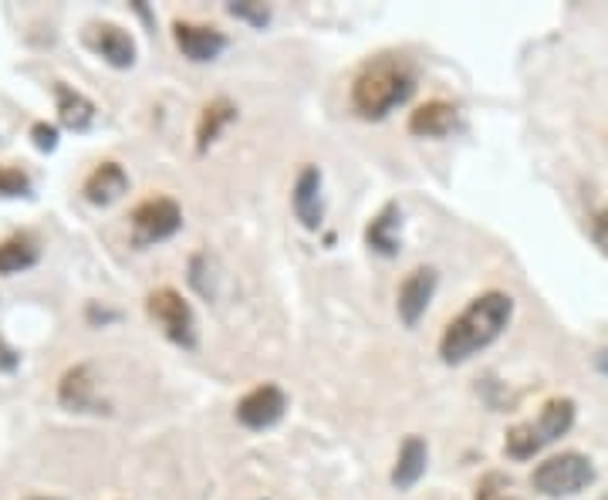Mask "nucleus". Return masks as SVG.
Listing matches in <instances>:
<instances>
[{"mask_svg": "<svg viewBox=\"0 0 608 500\" xmlns=\"http://www.w3.org/2000/svg\"><path fill=\"white\" fill-rule=\"evenodd\" d=\"M58 403L72 413H108V403L98 396V382L92 375V365L78 362L72 365L58 382Z\"/></svg>", "mask_w": 608, "mask_h": 500, "instance_id": "nucleus-11", "label": "nucleus"}, {"mask_svg": "<svg viewBox=\"0 0 608 500\" xmlns=\"http://www.w3.org/2000/svg\"><path fill=\"white\" fill-rule=\"evenodd\" d=\"M591 483H595V467L585 454H575V450L547 457L531 474V487L544 497H575Z\"/></svg>", "mask_w": 608, "mask_h": 500, "instance_id": "nucleus-4", "label": "nucleus"}, {"mask_svg": "<svg viewBox=\"0 0 608 500\" xmlns=\"http://www.w3.org/2000/svg\"><path fill=\"white\" fill-rule=\"evenodd\" d=\"M180 227H183V210L173 196H149L132 210V241H136V247L170 241Z\"/></svg>", "mask_w": 608, "mask_h": 500, "instance_id": "nucleus-6", "label": "nucleus"}, {"mask_svg": "<svg viewBox=\"0 0 608 500\" xmlns=\"http://www.w3.org/2000/svg\"><path fill=\"white\" fill-rule=\"evenodd\" d=\"M457 105L444 102V98H433L426 105H419L416 113H409V132L419 139H444L454 132L457 126Z\"/></svg>", "mask_w": 608, "mask_h": 500, "instance_id": "nucleus-15", "label": "nucleus"}, {"mask_svg": "<svg viewBox=\"0 0 608 500\" xmlns=\"http://www.w3.org/2000/svg\"><path fill=\"white\" fill-rule=\"evenodd\" d=\"M149 318L162 328V336L180 349H196V315L177 288H156L146 298Z\"/></svg>", "mask_w": 608, "mask_h": 500, "instance_id": "nucleus-5", "label": "nucleus"}, {"mask_svg": "<svg viewBox=\"0 0 608 500\" xmlns=\"http://www.w3.org/2000/svg\"><path fill=\"white\" fill-rule=\"evenodd\" d=\"M31 500H54V497H31Z\"/></svg>", "mask_w": 608, "mask_h": 500, "instance_id": "nucleus-27", "label": "nucleus"}, {"mask_svg": "<svg viewBox=\"0 0 608 500\" xmlns=\"http://www.w3.org/2000/svg\"><path fill=\"white\" fill-rule=\"evenodd\" d=\"M54 102H58V119H62L65 129H72V132L92 129L98 108L88 95H82L78 88H72L65 82H54Z\"/></svg>", "mask_w": 608, "mask_h": 500, "instance_id": "nucleus-16", "label": "nucleus"}, {"mask_svg": "<svg viewBox=\"0 0 608 500\" xmlns=\"http://www.w3.org/2000/svg\"><path fill=\"white\" fill-rule=\"evenodd\" d=\"M436 288H439V270L436 267H416L403 277L399 295H396V311H399L406 328L419 325V318L426 315Z\"/></svg>", "mask_w": 608, "mask_h": 500, "instance_id": "nucleus-8", "label": "nucleus"}, {"mask_svg": "<svg viewBox=\"0 0 608 500\" xmlns=\"http://www.w3.org/2000/svg\"><path fill=\"white\" fill-rule=\"evenodd\" d=\"M514 318V298L504 291H483L473 298L444 331L439 339V359L447 365H463L487 345L504 336V328Z\"/></svg>", "mask_w": 608, "mask_h": 500, "instance_id": "nucleus-1", "label": "nucleus"}, {"mask_svg": "<svg viewBox=\"0 0 608 500\" xmlns=\"http://www.w3.org/2000/svg\"><path fill=\"white\" fill-rule=\"evenodd\" d=\"M85 44L113 68H132L136 65V41L126 28L113 21H95L85 28Z\"/></svg>", "mask_w": 608, "mask_h": 500, "instance_id": "nucleus-7", "label": "nucleus"}, {"mask_svg": "<svg viewBox=\"0 0 608 500\" xmlns=\"http://www.w3.org/2000/svg\"><path fill=\"white\" fill-rule=\"evenodd\" d=\"M38 264V244L24 234L0 241V274H21Z\"/></svg>", "mask_w": 608, "mask_h": 500, "instance_id": "nucleus-19", "label": "nucleus"}, {"mask_svg": "<svg viewBox=\"0 0 608 500\" xmlns=\"http://www.w3.org/2000/svg\"><path fill=\"white\" fill-rule=\"evenodd\" d=\"M285 409H288L285 389L274 385V382H264V385L250 389V393L237 403V419L247 429H267L285 416Z\"/></svg>", "mask_w": 608, "mask_h": 500, "instance_id": "nucleus-9", "label": "nucleus"}, {"mask_svg": "<svg viewBox=\"0 0 608 500\" xmlns=\"http://www.w3.org/2000/svg\"><path fill=\"white\" fill-rule=\"evenodd\" d=\"M31 139H34V146H38L41 152H54V149H58V129L47 126V123H34Z\"/></svg>", "mask_w": 608, "mask_h": 500, "instance_id": "nucleus-24", "label": "nucleus"}, {"mask_svg": "<svg viewBox=\"0 0 608 500\" xmlns=\"http://www.w3.org/2000/svg\"><path fill=\"white\" fill-rule=\"evenodd\" d=\"M18 365H21L18 349H11V345L4 342V336H0V372H14Z\"/></svg>", "mask_w": 608, "mask_h": 500, "instance_id": "nucleus-25", "label": "nucleus"}, {"mask_svg": "<svg viewBox=\"0 0 608 500\" xmlns=\"http://www.w3.org/2000/svg\"><path fill=\"white\" fill-rule=\"evenodd\" d=\"M0 196H31V177L18 166L0 162Z\"/></svg>", "mask_w": 608, "mask_h": 500, "instance_id": "nucleus-21", "label": "nucleus"}, {"mask_svg": "<svg viewBox=\"0 0 608 500\" xmlns=\"http://www.w3.org/2000/svg\"><path fill=\"white\" fill-rule=\"evenodd\" d=\"M129 193V173L116 159H105L98 162L95 170L88 173V180L82 183V196L92 206H113L116 200H122Z\"/></svg>", "mask_w": 608, "mask_h": 500, "instance_id": "nucleus-12", "label": "nucleus"}, {"mask_svg": "<svg viewBox=\"0 0 608 500\" xmlns=\"http://www.w3.org/2000/svg\"><path fill=\"white\" fill-rule=\"evenodd\" d=\"M234 119H237V105L231 98L220 95V98L206 102L203 113H200V123H196V152H206Z\"/></svg>", "mask_w": 608, "mask_h": 500, "instance_id": "nucleus-18", "label": "nucleus"}, {"mask_svg": "<svg viewBox=\"0 0 608 500\" xmlns=\"http://www.w3.org/2000/svg\"><path fill=\"white\" fill-rule=\"evenodd\" d=\"M365 244L369 251L382 257H396L403 251V210L399 203H385L365 227Z\"/></svg>", "mask_w": 608, "mask_h": 500, "instance_id": "nucleus-14", "label": "nucleus"}, {"mask_svg": "<svg viewBox=\"0 0 608 500\" xmlns=\"http://www.w3.org/2000/svg\"><path fill=\"white\" fill-rule=\"evenodd\" d=\"M595 369L608 379V349H601V352H595Z\"/></svg>", "mask_w": 608, "mask_h": 500, "instance_id": "nucleus-26", "label": "nucleus"}, {"mask_svg": "<svg viewBox=\"0 0 608 500\" xmlns=\"http://www.w3.org/2000/svg\"><path fill=\"white\" fill-rule=\"evenodd\" d=\"M572 426H575V400L555 396L541 406L537 419H527V423H518L508 429L504 450L511 460H531L534 454L551 447L555 439H562Z\"/></svg>", "mask_w": 608, "mask_h": 500, "instance_id": "nucleus-3", "label": "nucleus"}, {"mask_svg": "<svg viewBox=\"0 0 608 500\" xmlns=\"http://www.w3.org/2000/svg\"><path fill=\"white\" fill-rule=\"evenodd\" d=\"M173 41L180 47L183 58L203 65V62H213L220 54L227 51V34L220 28H210V24H193V21H177L173 24Z\"/></svg>", "mask_w": 608, "mask_h": 500, "instance_id": "nucleus-10", "label": "nucleus"}, {"mask_svg": "<svg viewBox=\"0 0 608 500\" xmlns=\"http://www.w3.org/2000/svg\"><path fill=\"white\" fill-rule=\"evenodd\" d=\"M426 464H429V450H426V439L423 436H406L403 447H399V457H396V467H393V487L396 490H413L423 474H426Z\"/></svg>", "mask_w": 608, "mask_h": 500, "instance_id": "nucleus-17", "label": "nucleus"}, {"mask_svg": "<svg viewBox=\"0 0 608 500\" xmlns=\"http://www.w3.org/2000/svg\"><path fill=\"white\" fill-rule=\"evenodd\" d=\"M588 231H591V241H595V247L608 257V203L605 206H598L595 213H591V220H588Z\"/></svg>", "mask_w": 608, "mask_h": 500, "instance_id": "nucleus-23", "label": "nucleus"}, {"mask_svg": "<svg viewBox=\"0 0 608 500\" xmlns=\"http://www.w3.org/2000/svg\"><path fill=\"white\" fill-rule=\"evenodd\" d=\"M413 88H416V78L409 62L385 54V58L369 62L352 82V105L362 119H382L390 116L396 105H403L413 95Z\"/></svg>", "mask_w": 608, "mask_h": 500, "instance_id": "nucleus-2", "label": "nucleus"}, {"mask_svg": "<svg viewBox=\"0 0 608 500\" xmlns=\"http://www.w3.org/2000/svg\"><path fill=\"white\" fill-rule=\"evenodd\" d=\"M227 11L237 18V21H247L254 28H264L270 21V8L267 4H254V0H234V4H227Z\"/></svg>", "mask_w": 608, "mask_h": 500, "instance_id": "nucleus-22", "label": "nucleus"}, {"mask_svg": "<svg viewBox=\"0 0 608 500\" xmlns=\"http://www.w3.org/2000/svg\"><path fill=\"white\" fill-rule=\"evenodd\" d=\"M473 500H518L514 497V480L501 470H490L480 477L477 490H473Z\"/></svg>", "mask_w": 608, "mask_h": 500, "instance_id": "nucleus-20", "label": "nucleus"}, {"mask_svg": "<svg viewBox=\"0 0 608 500\" xmlns=\"http://www.w3.org/2000/svg\"><path fill=\"white\" fill-rule=\"evenodd\" d=\"M291 206L295 216L301 220L305 231H318L324 220V196H321V170L318 166H305L295 180V193H291Z\"/></svg>", "mask_w": 608, "mask_h": 500, "instance_id": "nucleus-13", "label": "nucleus"}]
</instances>
